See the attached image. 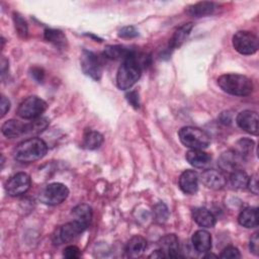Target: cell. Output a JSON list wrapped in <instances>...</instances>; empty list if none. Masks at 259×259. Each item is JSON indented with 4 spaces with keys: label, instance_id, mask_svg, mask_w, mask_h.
<instances>
[{
    "label": "cell",
    "instance_id": "obj_1",
    "mask_svg": "<svg viewBox=\"0 0 259 259\" xmlns=\"http://www.w3.org/2000/svg\"><path fill=\"white\" fill-rule=\"evenodd\" d=\"M143 68L137 59V52H133L122 61L116 74V84L119 89L132 88L140 79Z\"/></svg>",
    "mask_w": 259,
    "mask_h": 259
},
{
    "label": "cell",
    "instance_id": "obj_2",
    "mask_svg": "<svg viewBox=\"0 0 259 259\" xmlns=\"http://www.w3.org/2000/svg\"><path fill=\"white\" fill-rule=\"evenodd\" d=\"M48 151V146L39 138H29L19 143L14 150V159L21 163H31L41 159Z\"/></svg>",
    "mask_w": 259,
    "mask_h": 259
},
{
    "label": "cell",
    "instance_id": "obj_3",
    "mask_svg": "<svg viewBox=\"0 0 259 259\" xmlns=\"http://www.w3.org/2000/svg\"><path fill=\"white\" fill-rule=\"evenodd\" d=\"M218 85L225 92L235 96H247L253 91L252 81L241 74H224L218 78Z\"/></svg>",
    "mask_w": 259,
    "mask_h": 259
},
{
    "label": "cell",
    "instance_id": "obj_4",
    "mask_svg": "<svg viewBox=\"0 0 259 259\" xmlns=\"http://www.w3.org/2000/svg\"><path fill=\"white\" fill-rule=\"evenodd\" d=\"M178 136L180 142L190 149L203 150L207 148L210 143L209 136L204 131L194 126H184L180 128Z\"/></svg>",
    "mask_w": 259,
    "mask_h": 259
},
{
    "label": "cell",
    "instance_id": "obj_5",
    "mask_svg": "<svg viewBox=\"0 0 259 259\" xmlns=\"http://www.w3.org/2000/svg\"><path fill=\"white\" fill-rule=\"evenodd\" d=\"M234 49L242 55H253L258 50V37L251 31L240 30L233 36Z\"/></svg>",
    "mask_w": 259,
    "mask_h": 259
},
{
    "label": "cell",
    "instance_id": "obj_6",
    "mask_svg": "<svg viewBox=\"0 0 259 259\" xmlns=\"http://www.w3.org/2000/svg\"><path fill=\"white\" fill-rule=\"evenodd\" d=\"M47 107V102L41 98L29 96L20 103L17 109V115L24 119H35L41 115Z\"/></svg>",
    "mask_w": 259,
    "mask_h": 259
},
{
    "label": "cell",
    "instance_id": "obj_7",
    "mask_svg": "<svg viewBox=\"0 0 259 259\" xmlns=\"http://www.w3.org/2000/svg\"><path fill=\"white\" fill-rule=\"evenodd\" d=\"M69 195L68 187L59 182L47 185L39 195V200L49 205H57L63 202Z\"/></svg>",
    "mask_w": 259,
    "mask_h": 259
},
{
    "label": "cell",
    "instance_id": "obj_8",
    "mask_svg": "<svg viewBox=\"0 0 259 259\" xmlns=\"http://www.w3.org/2000/svg\"><path fill=\"white\" fill-rule=\"evenodd\" d=\"M81 68L84 74L94 80H99L103 71L102 59L95 53L84 50L81 55Z\"/></svg>",
    "mask_w": 259,
    "mask_h": 259
},
{
    "label": "cell",
    "instance_id": "obj_9",
    "mask_svg": "<svg viewBox=\"0 0 259 259\" xmlns=\"http://www.w3.org/2000/svg\"><path fill=\"white\" fill-rule=\"evenodd\" d=\"M85 230L86 229L77 221L67 223L56 231V234L54 235V238H55L54 242L55 244H58V245L62 243L72 242Z\"/></svg>",
    "mask_w": 259,
    "mask_h": 259
},
{
    "label": "cell",
    "instance_id": "obj_10",
    "mask_svg": "<svg viewBox=\"0 0 259 259\" xmlns=\"http://www.w3.org/2000/svg\"><path fill=\"white\" fill-rule=\"evenodd\" d=\"M30 186V177L24 172L13 175L6 183V192L10 196H18L25 193Z\"/></svg>",
    "mask_w": 259,
    "mask_h": 259
},
{
    "label": "cell",
    "instance_id": "obj_11",
    "mask_svg": "<svg viewBox=\"0 0 259 259\" xmlns=\"http://www.w3.org/2000/svg\"><path fill=\"white\" fill-rule=\"evenodd\" d=\"M258 113L249 109L241 111L236 117L239 127L251 135H258Z\"/></svg>",
    "mask_w": 259,
    "mask_h": 259
},
{
    "label": "cell",
    "instance_id": "obj_12",
    "mask_svg": "<svg viewBox=\"0 0 259 259\" xmlns=\"http://www.w3.org/2000/svg\"><path fill=\"white\" fill-rule=\"evenodd\" d=\"M244 158L235 150H229L224 152L219 158V166L222 170L227 172H233L240 169V166Z\"/></svg>",
    "mask_w": 259,
    "mask_h": 259
},
{
    "label": "cell",
    "instance_id": "obj_13",
    "mask_svg": "<svg viewBox=\"0 0 259 259\" xmlns=\"http://www.w3.org/2000/svg\"><path fill=\"white\" fill-rule=\"evenodd\" d=\"M159 250L165 257L178 258L180 257L178 238L174 234H168L162 237L159 241Z\"/></svg>",
    "mask_w": 259,
    "mask_h": 259
},
{
    "label": "cell",
    "instance_id": "obj_14",
    "mask_svg": "<svg viewBox=\"0 0 259 259\" xmlns=\"http://www.w3.org/2000/svg\"><path fill=\"white\" fill-rule=\"evenodd\" d=\"M179 187L186 194H194L198 189V175L193 170H185L179 177Z\"/></svg>",
    "mask_w": 259,
    "mask_h": 259
},
{
    "label": "cell",
    "instance_id": "obj_15",
    "mask_svg": "<svg viewBox=\"0 0 259 259\" xmlns=\"http://www.w3.org/2000/svg\"><path fill=\"white\" fill-rule=\"evenodd\" d=\"M201 182L203 185H205L207 188L210 189H221L226 185V178L225 176L217 170L208 169L202 172L200 176Z\"/></svg>",
    "mask_w": 259,
    "mask_h": 259
},
{
    "label": "cell",
    "instance_id": "obj_16",
    "mask_svg": "<svg viewBox=\"0 0 259 259\" xmlns=\"http://www.w3.org/2000/svg\"><path fill=\"white\" fill-rule=\"evenodd\" d=\"M192 246L198 253H205L211 249V236L205 230H197L191 238Z\"/></svg>",
    "mask_w": 259,
    "mask_h": 259
},
{
    "label": "cell",
    "instance_id": "obj_17",
    "mask_svg": "<svg viewBox=\"0 0 259 259\" xmlns=\"http://www.w3.org/2000/svg\"><path fill=\"white\" fill-rule=\"evenodd\" d=\"M186 161L195 168H205L211 161L209 154L202 150L191 149L185 155Z\"/></svg>",
    "mask_w": 259,
    "mask_h": 259
},
{
    "label": "cell",
    "instance_id": "obj_18",
    "mask_svg": "<svg viewBox=\"0 0 259 259\" xmlns=\"http://www.w3.org/2000/svg\"><path fill=\"white\" fill-rule=\"evenodd\" d=\"M192 219L202 228H212L215 225L214 215L205 207H195L192 210Z\"/></svg>",
    "mask_w": 259,
    "mask_h": 259
},
{
    "label": "cell",
    "instance_id": "obj_19",
    "mask_svg": "<svg viewBox=\"0 0 259 259\" xmlns=\"http://www.w3.org/2000/svg\"><path fill=\"white\" fill-rule=\"evenodd\" d=\"M146 247H147V241L142 236L137 235L132 237L128 240V242L125 245L124 251L126 256L136 258V257H140L144 253Z\"/></svg>",
    "mask_w": 259,
    "mask_h": 259
},
{
    "label": "cell",
    "instance_id": "obj_20",
    "mask_svg": "<svg viewBox=\"0 0 259 259\" xmlns=\"http://www.w3.org/2000/svg\"><path fill=\"white\" fill-rule=\"evenodd\" d=\"M25 124L26 123H22L16 119H9L2 124L1 131L5 137L13 139L25 133Z\"/></svg>",
    "mask_w": 259,
    "mask_h": 259
},
{
    "label": "cell",
    "instance_id": "obj_21",
    "mask_svg": "<svg viewBox=\"0 0 259 259\" xmlns=\"http://www.w3.org/2000/svg\"><path fill=\"white\" fill-rule=\"evenodd\" d=\"M72 215L74 217V221H77L85 229H87L92 219V209L86 203L78 204L72 209Z\"/></svg>",
    "mask_w": 259,
    "mask_h": 259
},
{
    "label": "cell",
    "instance_id": "obj_22",
    "mask_svg": "<svg viewBox=\"0 0 259 259\" xmlns=\"http://www.w3.org/2000/svg\"><path fill=\"white\" fill-rule=\"evenodd\" d=\"M215 4L213 2H198L187 7L186 12L194 17H202L211 14L215 10Z\"/></svg>",
    "mask_w": 259,
    "mask_h": 259
},
{
    "label": "cell",
    "instance_id": "obj_23",
    "mask_svg": "<svg viewBox=\"0 0 259 259\" xmlns=\"http://www.w3.org/2000/svg\"><path fill=\"white\" fill-rule=\"evenodd\" d=\"M192 27H193V24L191 22L184 23L181 26H179L175 30V32L173 33V35L169 41V49L173 50L177 47H180L184 42V40L187 38V36L189 35Z\"/></svg>",
    "mask_w": 259,
    "mask_h": 259
},
{
    "label": "cell",
    "instance_id": "obj_24",
    "mask_svg": "<svg viewBox=\"0 0 259 259\" xmlns=\"http://www.w3.org/2000/svg\"><path fill=\"white\" fill-rule=\"evenodd\" d=\"M238 222L245 228H256L258 226L257 207H247L243 209L238 217Z\"/></svg>",
    "mask_w": 259,
    "mask_h": 259
},
{
    "label": "cell",
    "instance_id": "obj_25",
    "mask_svg": "<svg viewBox=\"0 0 259 259\" xmlns=\"http://www.w3.org/2000/svg\"><path fill=\"white\" fill-rule=\"evenodd\" d=\"M134 52V50L127 49L123 46L120 45H110V46H106L104 51H103V56L107 59H111V60H119L122 59V61L127 58L132 53Z\"/></svg>",
    "mask_w": 259,
    "mask_h": 259
},
{
    "label": "cell",
    "instance_id": "obj_26",
    "mask_svg": "<svg viewBox=\"0 0 259 259\" xmlns=\"http://www.w3.org/2000/svg\"><path fill=\"white\" fill-rule=\"evenodd\" d=\"M103 143V136L96 131H88L83 138V147L88 150L98 149Z\"/></svg>",
    "mask_w": 259,
    "mask_h": 259
},
{
    "label": "cell",
    "instance_id": "obj_27",
    "mask_svg": "<svg viewBox=\"0 0 259 259\" xmlns=\"http://www.w3.org/2000/svg\"><path fill=\"white\" fill-rule=\"evenodd\" d=\"M45 38L52 42L53 45H55L58 48H65L67 46V37L66 35L63 33V31L59 30V29H46L45 30Z\"/></svg>",
    "mask_w": 259,
    "mask_h": 259
},
{
    "label": "cell",
    "instance_id": "obj_28",
    "mask_svg": "<svg viewBox=\"0 0 259 259\" xmlns=\"http://www.w3.org/2000/svg\"><path fill=\"white\" fill-rule=\"evenodd\" d=\"M248 179H249V177H248L247 173L245 171H243L242 169H238V170L231 172L230 182L234 188H237V189L245 188L247 186Z\"/></svg>",
    "mask_w": 259,
    "mask_h": 259
},
{
    "label": "cell",
    "instance_id": "obj_29",
    "mask_svg": "<svg viewBox=\"0 0 259 259\" xmlns=\"http://www.w3.org/2000/svg\"><path fill=\"white\" fill-rule=\"evenodd\" d=\"M254 146H255V144H254V142L252 140L244 138V139L239 140L236 143L235 151L238 152L244 159H246V157H248V156H250L252 154Z\"/></svg>",
    "mask_w": 259,
    "mask_h": 259
},
{
    "label": "cell",
    "instance_id": "obj_30",
    "mask_svg": "<svg viewBox=\"0 0 259 259\" xmlns=\"http://www.w3.org/2000/svg\"><path fill=\"white\" fill-rule=\"evenodd\" d=\"M49 125V119L46 117H38L33 119L30 123L25 124L24 134H38L47 128Z\"/></svg>",
    "mask_w": 259,
    "mask_h": 259
},
{
    "label": "cell",
    "instance_id": "obj_31",
    "mask_svg": "<svg viewBox=\"0 0 259 259\" xmlns=\"http://www.w3.org/2000/svg\"><path fill=\"white\" fill-rule=\"evenodd\" d=\"M153 215L158 223H165L169 218V210L166 204L163 202L155 204L153 207Z\"/></svg>",
    "mask_w": 259,
    "mask_h": 259
},
{
    "label": "cell",
    "instance_id": "obj_32",
    "mask_svg": "<svg viewBox=\"0 0 259 259\" xmlns=\"http://www.w3.org/2000/svg\"><path fill=\"white\" fill-rule=\"evenodd\" d=\"M13 21H14V26H15V29H16L18 35L20 37H26L28 29H27V23L23 19V17L20 14L14 12L13 13Z\"/></svg>",
    "mask_w": 259,
    "mask_h": 259
},
{
    "label": "cell",
    "instance_id": "obj_33",
    "mask_svg": "<svg viewBox=\"0 0 259 259\" xmlns=\"http://www.w3.org/2000/svg\"><path fill=\"white\" fill-rule=\"evenodd\" d=\"M63 256L68 258V259H76V258H79L81 256V251L77 246L71 245V246H68L64 249Z\"/></svg>",
    "mask_w": 259,
    "mask_h": 259
},
{
    "label": "cell",
    "instance_id": "obj_34",
    "mask_svg": "<svg viewBox=\"0 0 259 259\" xmlns=\"http://www.w3.org/2000/svg\"><path fill=\"white\" fill-rule=\"evenodd\" d=\"M220 257L221 258H240L241 254H240L238 248H236L234 246H228L222 251Z\"/></svg>",
    "mask_w": 259,
    "mask_h": 259
},
{
    "label": "cell",
    "instance_id": "obj_35",
    "mask_svg": "<svg viewBox=\"0 0 259 259\" xmlns=\"http://www.w3.org/2000/svg\"><path fill=\"white\" fill-rule=\"evenodd\" d=\"M139 34L138 30L134 27V26H124L122 27L119 32H118V36L122 37V38H132L135 37Z\"/></svg>",
    "mask_w": 259,
    "mask_h": 259
},
{
    "label": "cell",
    "instance_id": "obj_36",
    "mask_svg": "<svg viewBox=\"0 0 259 259\" xmlns=\"http://www.w3.org/2000/svg\"><path fill=\"white\" fill-rule=\"evenodd\" d=\"M126 100L128 101V103L135 107V108H139L140 107V98H139V93L135 90H132L130 92L126 93L125 95Z\"/></svg>",
    "mask_w": 259,
    "mask_h": 259
},
{
    "label": "cell",
    "instance_id": "obj_37",
    "mask_svg": "<svg viewBox=\"0 0 259 259\" xmlns=\"http://www.w3.org/2000/svg\"><path fill=\"white\" fill-rule=\"evenodd\" d=\"M31 78H33L36 82L40 83L45 79V71L39 67H32L29 71Z\"/></svg>",
    "mask_w": 259,
    "mask_h": 259
},
{
    "label": "cell",
    "instance_id": "obj_38",
    "mask_svg": "<svg viewBox=\"0 0 259 259\" xmlns=\"http://www.w3.org/2000/svg\"><path fill=\"white\" fill-rule=\"evenodd\" d=\"M249 248H250V251L254 255L257 256L259 254V238H258L257 233L253 234V236L251 237V240H250V243H249Z\"/></svg>",
    "mask_w": 259,
    "mask_h": 259
},
{
    "label": "cell",
    "instance_id": "obj_39",
    "mask_svg": "<svg viewBox=\"0 0 259 259\" xmlns=\"http://www.w3.org/2000/svg\"><path fill=\"white\" fill-rule=\"evenodd\" d=\"M247 187L254 194H258V175L257 174H254L251 177H249Z\"/></svg>",
    "mask_w": 259,
    "mask_h": 259
},
{
    "label": "cell",
    "instance_id": "obj_40",
    "mask_svg": "<svg viewBox=\"0 0 259 259\" xmlns=\"http://www.w3.org/2000/svg\"><path fill=\"white\" fill-rule=\"evenodd\" d=\"M0 107H1V116L3 117L6 114V112L10 109V101L4 95L1 96Z\"/></svg>",
    "mask_w": 259,
    "mask_h": 259
},
{
    "label": "cell",
    "instance_id": "obj_41",
    "mask_svg": "<svg viewBox=\"0 0 259 259\" xmlns=\"http://www.w3.org/2000/svg\"><path fill=\"white\" fill-rule=\"evenodd\" d=\"M149 257H150V258H165L164 254H163L159 249L156 250V251H154Z\"/></svg>",
    "mask_w": 259,
    "mask_h": 259
},
{
    "label": "cell",
    "instance_id": "obj_42",
    "mask_svg": "<svg viewBox=\"0 0 259 259\" xmlns=\"http://www.w3.org/2000/svg\"><path fill=\"white\" fill-rule=\"evenodd\" d=\"M8 68V60H6L4 57L1 59V73L2 75L5 74V68Z\"/></svg>",
    "mask_w": 259,
    "mask_h": 259
}]
</instances>
